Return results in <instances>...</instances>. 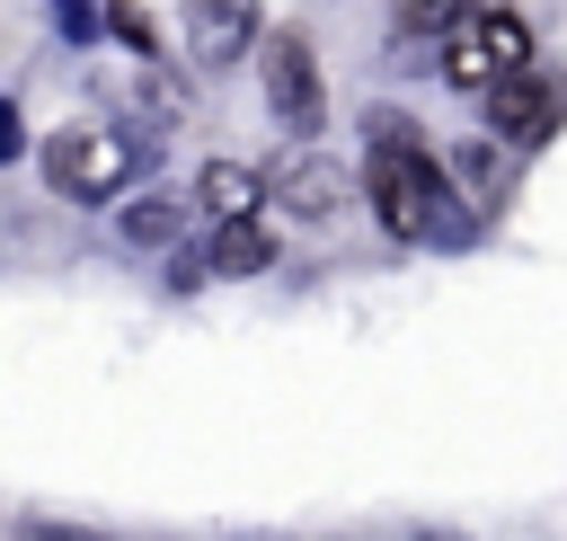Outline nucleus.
<instances>
[{"instance_id":"nucleus-1","label":"nucleus","mask_w":567,"mask_h":541,"mask_svg":"<svg viewBox=\"0 0 567 541\" xmlns=\"http://www.w3.org/2000/svg\"><path fill=\"white\" fill-rule=\"evenodd\" d=\"M363 195H372V222L390 239H434L443 213H452V177H443V151H425V133L381 106L372 133H363Z\"/></svg>"},{"instance_id":"nucleus-2","label":"nucleus","mask_w":567,"mask_h":541,"mask_svg":"<svg viewBox=\"0 0 567 541\" xmlns=\"http://www.w3.org/2000/svg\"><path fill=\"white\" fill-rule=\"evenodd\" d=\"M35 169H44V186L62 204H115L133 186V169H142V142L115 115H71V124H53L35 142Z\"/></svg>"},{"instance_id":"nucleus-3","label":"nucleus","mask_w":567,"mask_h":541,"mask_svg":"<svg viewBox=\"0 0 567 541\" xmlns=\"http://www.w3.org/2000/svg\"><path fill=\"white\" fill-rule=\"evenodd\" d=\"M532 62V27L505 9V0H452L443 9V27H434V71L452 80V89H487V80H505V71H523Z\"/></svg>"},{"instance_id":"nucleus-4","label":"nucleus","mask_w":567,"mask_h":541,"mask_svg":"<svg viewBox=\"0 0 567 541\" xmlns=\"http://www.w3.org/2000/svg\"><path fill=\"white\" fill-rule=\"evenodd\" d=\"M248 62H257V89H266L275 124H284L292 142H319V133H328V71H319V44H310L301 27H257Z\"/></svg>"},{"instance_id":"nucleus-5","label":"nucleus","mask_w":567,"mask_h":541,"mask_svg":"<svg viewBox=\"0 0 567 541\" xmlns=\"http://www.w3.org/2000/svg\"><path fill=\"white\" fill-rule=\"evenodd\" d=\"M478 106H487V142H505L514 160L549 151V133H558V115H567V98H558V80H549L540 62H523V71H505V80H487V89H478Z\"/></svg>"},{"instance_id":"nucleus-6","label":"nucleus","mask_w":567,"mask_h":541,"mask_svg":"<svg viewBox=\"0 0 567 541\" xmlns=\"http://www.w3.org/2000/svg\"><path fill=\"white\" fill-rule=\"evenodd\" d=\"M257 186H266V204H275L284 222H337V213H346V195H354V169H346V160H328L319 142H292L284 160H266V169H257Z\"/></svg>"},{"instance_id":"nucleus-7","label":"nucleus","mask_w":567,"mask_h":541,"mask_svg":"<svg viewBox=\"0 0 567 541\" xmlns=\"http://www.w3.org/2000/svg\"><path fill=\"white\" fill-rule=\"evenodd\" d=\"M257 27H266L257 0H177V35H186V62H195V71H230V62H248Z\"/></svg>"},{"instance_id":"nucleus-8","label":"nucleus","mask_w":567,"mask_h":541,"mask_svg":"<svg viewBox=\"0 0 567 541\" xmlns=\"http://www.w3.org/2000/svg\"><path fill=\"white\" fill-rule=\"evenodd\" d=\"M186 213H204V222H248V213H266V186H257L248 160H204L195 186H186Z\"/></svg>"},{"instance_id":"nucleus-9","label":"nucleus","mask_w":567,"mask_h":541,"mask_svg":"<svg viewBox=\"0 0 567 541\" xmlns=\"http://www.w3.org/2000/svg\"><path fill=\"white\" fill-rule=\"evenodd\" d=\"M443 177H452V195H470L478 213H496L505 195H514V151L505 142H461V151H443Z\"/></svg>"},{"instance_id":"nucleus-10","label":"nucleus","mask_w":567,"mask_h":541,"mask_svg":"<svg viewBox=\"0 0 567 541\" xmlns=\"http://www.w3.org/2000/svg\"><path fill=\"white\" fill-rule=\"evenodd\" d=\"M204 266H213V275H266V266H275V231H266V213H248V222H213Z\"/></svg>"},{"instance_id":"nucleus-11","label":"nucleus","mask_w":567,"mask_h":541,"mask_svg":"<svg viewBox=\"0 0 567 541\" xmlns=\"http://www.w3.org/2000/svg\"><path fill=\"white\" fill-rule=\"evenodd\" d=\"M177 231H186V204H168V195L159 204H124V239H142V248H168Z\"/></svg>"},{"instance_id":"nucleus-12","label":"nucleus","mask_w":567,"mask_h":541,"mask_svg":"<svg viewBox=\"0 0 567 541\" xmlns=\"http://www.w3.org/2000/svg\"><path fill=\"white\" fill-rule=\"evenodd\" d=\"M443 9H452V0H399V9H390V35H399V44H434Z\"/></svg>"},{"instance_id":"nucleus-13","label":"nucleus","mask_w":567,"mask_h":541,"mask_svg":"<svg viewBox=\"0 0 567 541\" xmlns=\"http://www.w3.org/2000/svg\"><path fill=\"white\" fill-rule=\"evenodd\" d=\"M106 27H115V35L133 44V53H151V18H142L133 0H115V9H106Z\"/></svg>"},{"instance_id":"nucleus-14","label":"nucleus","mask_w":567,"mask_h":541,"mask_svg":"<svg viewBox=\"0 0 567 541\" xmlns=\"http://www.w3.org/2000/svg\"><path fill=\"white\" fill-rule=\"evenodd\" d=\"M18 151H27V133H18V106L0 98V160H18Z\"/></svg>"},{"instance_id":"nucleus-15","label":"nucleus","mask_w":567,"mask_h":541,"mask_svg":"<svg viewBox=\"0 0 567 541\" xmlns=\"http://www.w3.org/2000/svg\"><path fill=\"white\" fill-rule=\"evenodd\" d=\"M18 541H97V532H18Z\"/></svg>"}]
</instances>
